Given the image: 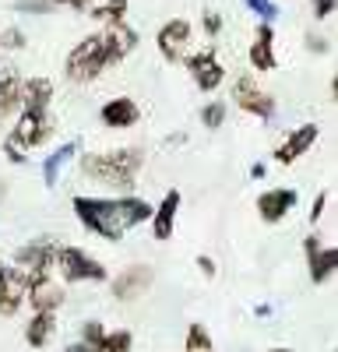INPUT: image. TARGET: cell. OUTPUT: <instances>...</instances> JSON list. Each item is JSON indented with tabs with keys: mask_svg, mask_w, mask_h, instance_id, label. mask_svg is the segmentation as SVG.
Wrapping results in <instances>:
<instances>
[{
	"mask_svg": "<svg viewBox=\"0 0 338 352\" xmlns=\"http://www.w3.org/2000/svg\"><path fill=\"white\" fill-rule=\"evenodd\" d=\"M71 208H74V215L84 229L95 232L99 240H109V243H120L134 226L152 219V204L137 194H117V197L78 194L71 201Z\"/></svg>",
	"mask_w": 338,
	"mask_h": 352,
	"instance_id": "cell-1",
	"label": "cell"
},
{
	"mask_svg": "<svg viewBox=\"0 0 338 352\" xmlns=\"http://www.w3.org/2000/svg\"><path fill=\"white\" fill-rule=\"evenodd\" d=\"M145 148L141 144H124V148H109V152H84L78 159L81 180L109 187L117 194H134L137 176L145 169Z\"/></svg>",
	"mask_w": 338,
	"mask_h": 352,
	"instance_id": "cell-2",
	"label": "cell"
},
{
	"mask_svg": "<svg viewBox=\"0 0 338 352\" xmlns=\"http://www.w3.org/2000/svg\"><path fill=\"white\" fill-rule=\"evenodd\" d=\"M106 50H102V36L92 32V36H84L74 43V50L64 56V78L71 85H92L102 78L106 71Z\"/></svg>",
	"mask_w": 338,
	"mask_h": 352,
	"instance_id": "cell-3",
	"label": "cell"
},
{
	"mask_svg": "<svg viewBox=\"0 0 338 352\" xmlns=\"http://www.w3.org/2000/svg\"><path fill=\"white\" fill-rule=\"evenodd\" d=\"M53 272L60 275L64 285H78V282H106L109 272H106V264L99 257H92L89 250H81V247H56L53 254Z\"/></svg>",
	"mask_w": 338,
	"mask_h": 352,
	"instance_id": "cell-4",
	"label": "cell"
},
{
	"mask_svg": "<svg viewBox=\"0 0 338 352\" xmlns=\"http://www.w3.org/2000/svg\"><path fill=\"white\" fill-rule=\"evenodd\" d=\"M14 116H18V120L11 127V138L21 144L25 152L43 148V144L53 138V131H56V120H53L49 109H18Z\"/></svg>",
	"mask_w": 338,
	"mask_h": 352,
	"instance_id": "cell-5",
	"label": "cell"
},
{
	"mask_svg": "<svg viewBox=\"0 0 338 352\" xmlns=\"http://www.w3.org/2000/svg\"><path fill=\"white\" fill-rule=\"evenodd\" d=\"M53 254H56V243L49 236H39V240H28L25 247L14 250V268L25 272V282H43L53 275Z\"/></svg>",
	"mask_w": 338,
	"mask_h": 352,
	"instance_id": "cell-6",
	"label": "cell"
},
{
	"mask_svg": "<svg viewBox=\"0 0 338 352\" xmlns=\"http://www.w3.org/2000/svg\"><path fill=\"white\" fill-rule=\"evenodd\" d=\"M180 64L187 67L190 81L201 88V92H218L222 81H225V67H222V60H218V50H215V46L187 53Z\"/></svg>",
	"mask_w": 338,
	"mask_h": 352,
	"instance_id": "cell-7",
	"label": "cell"
},
{
	"mask_svg": "<svg viewBox=\"0 0 338 352\" xmlns=\"http://www.w3.org/2000/svg\"><path fill=\"white\" fill-rule=\"evenodd\" d=\"M233 106L243 109L247 116H258V120H271L275 116V99L258 85L254 74H236L233 78Z\"/></svg>",
	"mask_w": 338,
	"mask_h": 352,
	"instance_id": "cell-8",
	"label": "cell"
},
{
	"mask_svg": "<svg viewBox=\"0 0 338 352\" xmlns=\"http://www.w3.org/2000/svg\"><path fill=\"white\" fill-rule=\"evenodd\" d=\"M190 39H194V25L187 18H169L155 32V46L162 53V60H169V64H180L190 53Z\"/></svg>",
	"mask_w": 338,
	"mask_h": 352,
	"instance_id": "cell-9",
	"label": "cell"
},
{
	"mask_svg": "<svg viewBox=\"0 0 338 352\" xmlns=\"http://www.w3.org/2000/svg\"><path fill=\"white\" fill-rule=\"evenodd\" d=\"M106 282H109L113 300H120V303H134V300H141V296H145V292L152 289L155 272L148 268V264H131V268H124L117 278H106Z\"/></svg>",
	"mask_w": 338,
	"mask_h": 352,
	"instance_id": "cell-10",
	"label": "cell"
},
{
	"mask_svg": "<svg viewBox=\"0 0 338 352\" xmlns=\"http://www.w3.org/2000/svg\"><path fill=\"white\" fill-rule=\"evenodd\" d=\"M321 141V127L317 124H300V127H293L286 138H282V144H275V162L278 166H296L314 144Z\"/></svg>",
	"mask_w": 338,
	"mask_h": 352,
	"instance_id": "cell-11",
	"label": "cell"
},
{
	"mask_svg": "<svg viewBox=\"0 0 338 352\" xmlns=\"http://www.w3.org/2000/svg\"><path fill=\"white\" fill-rule=\"evenodd\" d=\"M102 50H106V64L109 67H117V64H124L127 56L137 50V43H141V36L134 32V28L127 25V21H113V25H102Z\"/></svg>",
	"mask_w": 338,
	"mask_h": 352,
	"instance_id": "cell-12",
	"label": "cell"
},
{
	"mask_svg": "<svg viewBox=\"0 0 338 352\" xmlns=\"http://www.w3.org/2000/svg\"><path fill=\"white\" fill-rule=\"evenodd\" d=\"M303 254H306L310 282H314V285H324V282L335 275V268H338V250L328 247V243H321L317 232H310V236L303 240Z\"/></svg>",
	"mask_w": 338,
	"mask_h": 352,
	"instance_id": "cell-13",
	"label": "cell"
},
{
	"mask_svg": "<svg viewBox=\"0 0 338 352\" xmlns=\"http://www.w3.org/2000/svg\"><path fill=\"white\" fill-rule=\"evenodd\" d=\"M99 124L106 131H131L141 124V106L131 96H113L99 106Z\"/></svg>",
	"mask_w": 338,
	"mask_h": 352,
	"instance_id": "cell-14",
	"label": "cell"
},
{
	"mask_svg": "<svg viewBox=\"0 0 338 352\" xmlns=\"http://www.w3.org/2000/svg\"><path fill=\"white\" fill-rule=\"evenodd\" d=\"M21 85H25V78H21L18 64L4 53L0 56V120H8V116H14L21 109Z\"/></svg>",
	"mask_w": 338,
	"mask_h": 352,
	"instance_id": "cell-15",
	"label": "cell"
},
{
	"mask_svg": "<svg viewBox=\"0 0 338 352\" xmlns=\"http://www.w3.org/2000/svg\"><path fill=\"white\" fill-rule=\"evenodd\" d=\"M25 272L21 268H8V264H0V317H14L21 307H25Z\"/></svg>",
	"mask_w": 338,
	"mask_h": 352,
	"instance_id": "cell-16",
	"label": "cell"
},
{
	"mask_svg": "<svg viewBox=\"0 0 338 352\" xmlns=\"http://www.w3.org/2000/svg\"><path fill=\"white\" fill-rule=\"evenodd\" d=\"M247 60H250L254 71H261V74H268V71L278 67V56H275V28H271V21H258V28H254V43H250V50H247Z\"/></svg>",
	"mask_w": 338,
	"mask_h": 352,
	"instance_id": "cell-17",
	"label": "cell"
},
{
	"mask_svg": "<svg viewBox=\"0 0 338 352\" xmlns=\"http://www.w3.org/2000/svg\"><path fill=\"white\" fill-rule=\"evenodd\" d=\"M296 201H300L296 187H271V190H264V194L258 197V215H261V222L278 226L282 219L296 208Z\"/></svg>",
	"mask_w": 338,
	"mask_h": 352,
	"instance_id": "cell-18",
	"label": "cell"
},
{
	"mask_svg": "<svg viewBox=\"0 0 338 352\" xmlns=\"http://www.w3.org/2000/svg\"><path fill=\"white\" fill-rule=\"evenodd\" d=\"M180 190H166V197L159 201V204H152V236L159 240V243H166L169 236L177 232V215H180Z\"/></svg>",
	"mask_w": 338,
	"mask_h": 352,
	"instance_id": "cell-19",
	"label": "cell"
},
{
	"mask_svg": "<svg viewBox=\"0 0 338 352\" xmlns=\"http://www.w3.org/2000/svg\"><path fill=\"white\" fill-rule=\"evenodd\" d=\"M64 300H67V289H64V282H56L53 275L43 278V282H32V285L25 289V303L32 307V314H36V310L56 314V310L64 307Z\"/></svg>",
	"mask_w": 338,
	"mask_h": 352,
	"instance_id": "cell-20",
	"label": "cell"
},
{
	"mask_svg": "<svg viewBox=\"0 0 338 352\" xmlns=\"http://www.w3.org/2000/svg\"><path fill=\"white\" fill-rule=\"evenodd\" d=\"M53 81L49 78H25L21 85V109H49L53 106Z\"/></svg>",
	"mask_w": 338,
	"mask_h": 352,
	"instance_id": "cell-21",
	"label": "cell"
},
{
	"mask_svg": "<svg viewBox=\"0 0 338 352\" xmlns=\"http://www.w3.org/2000/svg\"><path fill=\"white\" fill-rule=\"evenodd\" d=\"M53 335H56V314L36 310L32 320L25 324V342L32 345V349H46V345L53 342Z\"/></svg>",
	"mask_w": 338,
	"mask_h": 352,
	"instance_id": "cell-22",
	"label": "cell"
},
{
	"mask_svg": "<svg viewBox=\"0 0 338 352\" xmlns=\"http://www.w3.org/2000/svg\"><path fill=\"white\" fill-rule=\"evenodd\" d=\"M78 148H81V141H67V144H60V148H53V152L46 155V162H43V184H46V187H56L60 173H64L67 162L78 155Z\"/></svg>",
	"mask_w": 338,
	"mask_h": 352,
	"instance_id": "cell-23",
	"label": "cell"
},
{
	"mask_svg": "<svg viewBox=\"0 0 338 352\" xmlns=\"http://www.w3.org/2000/svg\"><path fill=\"white\" fill-rule=\"evenodd\" d=\"M127 0H106V4H95V8H89L92 11V21H99V25H113V21H127Z\"/></svg>",
	"mask_w": 338,
	"mask_h": 352,
	"instance_id": "cell-24",
	"label": "cell"
},
{
	"mask_svg": "<svg viewBox=\"0 0 338 352\" xmlns=\"http://www.w3.org/2000/svg\"><path fill=\"white\" fill-rule=\"evenodd\" d=\"M134 349V335L127 328H117V331H106L102 342H99V352H131Z\"/></svg>",
	"mask_w": 338,
	"mask_h": 352,
	"instance_id": "cell-25",
	"label": "cell"
},
{
	"mask_svg": "<svg viewBox=\"0 0 338 352\" xmlns=\"http://www.w3.org/2000/svg\"><path fill=\"white\" fill-rule=\"evenodd\" d=\"M212 335L205 324H190L187 328V342H183V352H212Z\"/></svg>",
	"mask_w": 338,
	"mask_h": 352,
	"instance_id": "cell-26",
	"label": "cell"
},
{
	"mask_svg": "<svg viewBox=\"0 0 338 352\" xmlns=\"http://www.w3.org/2000/svg\"><path fill=\"white\" fill-rule=\"evenodd\" d=\"M225 116H229V106H225L222 99H215L201 109V124H205V131H218L225 124Z\"/></svg>",
	"mask_w": 338,
	"mask_h": 352,
	"instance_id": "cell-27",
	"label": "cell"
},
{
	"mask_svg": "<svg viewBox=\"0 0 338 352\" xmlns=\"http://www.w3.org/2000/svg\"><path fill=\"white\" fill-rule=\"evenodd\" d=\"M28 46V39H25V32L18 25H11V28H0V50L4 53H18V50H25Z\"/></svg>",
	"mask_w": 338,
	"mask_h": 352,
	"instance_id": "cell-28",
	"label": "cell"
},
{
	"mask_svg": "<svg viewBox=\"0 0 338 352\" xmlns=\"http://www.w3.org/2000/svg\"><path fill=\"white\" fill-rule=\"evenodd\" d=\"M243 4H247V11H254L261 21H275L278 18V4H275V0H243Z\"/></svg>",
	"mask_w": 338,
	"mask_h": 352,
	"instance_id": "cell-29",
	"label": "cell"
},
{
	"mask_svg": "<svg viewBox=\"0 0 338 352\" xmlns=\"http://www.w3.org/2000/svg\"><path fill=\"white\" fill-rule=\"evenodd\" d=\"M14 11L18 14H53L56 4H49V0H18Z\"/></svg>",
	"mask_w": 338,
	"mask_h": 352,
	"instance_id": "cell-30",
	"label": "cell"
},
{
	"mask_svg": "<svg viewBox=\"0 0 338 352\" xmlns=\"http://www.w3.org/2000/svg\"><path fill=\"white\" fill-rule=\"evenodd\" d=\"M102 335H106V328H102V320H84V324H81V342H84V345H92V349H99Z\"/></svg>",
	"mask_w": 338,
	"mask_h": 352,
	"instance_id": "cell-31",
	"label": "cell"
},
{
	"mask_svg": "<svg viewBox=\"0 0 338 352\" xmlns=\"http://www.w3.org/2000/svg\"><path fill=\"white\" fill-rule=\"evenodd\" d=\"M201 28L208 39H218L222 36V14L218 11H201Z\"/></svg>",
	"mask_w": 338,
	"mask_h": 352,
	"instance_id": "cell-32",
	"label": "cell"
},
{
	"mask_svg": "<svg viewBox=\"0 0 338 352\" xmlns=\"http://www.w3.org/2000/svg\"><path fill=\"white\" fill-rule=\"evenodd\" d=\"M4 155H8V162H11V166H25V162H28V152L21 148V144H18L14 138H8V141H4Z\"/></svg>",
	"mask_w": 338,
	"mask_h": 352,
	"instance_id": "cell-33",
	"label": "cell"
},
{
	"mask_svg": "<svg viewBox=\"0 0 338 352\" xmlns=\"http://www.w3.org/2000/svg\"><path fill=\"white\" fill-rule=\"evenodd\" d=\"M303 43H306V50H310V53H328V50H331L328 36H321V32H310Z\"/></svg>",
	"mask_w": 338,
	"mask_h": 352,
	"instance_id": "cell-34",
	"label": "cell"
},
{
	"mask_svg": "<svg viewBox=\"0 0 338 352\" xmlns=\"http://www.w3.org/2000/svg\"><path fill=\"white\" fill-rule=\"evenodd\" d=\"M328 197H331V194L321 190V194L314 197V204H310V222H314V226L321 222V215H324V208H328Z\"/></svg>",
	"mask_w": 338,
	"mask_h": 352,
	"instance_id": "cell-35",
	"label": "cell"
},
{
	"mask_svg": "<svg viewBox=\"0 0 338 352\" xmlns=\"http://www.w3.org/2000/svg\"><path fill=\"white\" fill-rule=\"evenodd\" d=\"M335 8H338V0H314V18L324 21V18L335 14Z\"/></svg>",
	"mask_w": 338,
	"mask_h": 352,
	"instance_id": "cell-36",
	"label": "cell"
},
{
	"mask_svg": "<svg viewBox=\"0 0 338 352\" xmlns=\"http://www.w3.org/2000/svg\"><path fill=\"white\" fill-rule=\"evenodd\" d=\"M194 264H197V272H201L205 278H215V272H218V268H215V261H212L208 254H201V257H197Z\"/></svg>",
	"mask_w": 338,
	"mask_h": 352,
	"instance_id": "cell-37",
	"label": "cell"
},
{
	"mask_svg": "<svg viewBox=\"0 0 338 352\" xmlns=\"http://www.w3.org/2000/svg\"><path fill=\"white\" fill-rule=\"evenodd\" d=\"M49 4H56V8H71V11H89V8H92V0H49Z\"/></svg>",
	"mask_w": 338,
	"mask_h": 352,
	"instance_id": "cell-38",
	"label": "cell"
},
{
	"mask_svg": "<svg viewBox=\"0 0 338 352\" xmlns=\"http://www.w3.org/2000/svg\"><path fill=\"white\" fill-rule=\"evenodd\" d=\"M261 176H268V166L264 162H254L250 166V180H261Z\"/></svg>",
	"mask_w": 338,
	"mask_h": 352,
	"instance_id": "cell-39",
	"label": "cell"
},
{
	"mask_svg": "<svg viewBox=\"0 0 338 352\" xmlns=\"http://www.w3.org/2000/svg\"><path fill=\"white\" fill-rule=\"evenodd\" d=\"M64 352H99V349H92V345H84V342H74V345H67Z\"/></svg>",
	"mask_w": 338,
	"mask_h": 352,
	"instance_id": "cell-40",
	"label": "cell"
},
{
	"mask_svg": "<svg viewBox=\"0 0 338 352\" xmlns=\"http://www.w3.org/2000/svg\"><path fill=\"white\" fill-rule=\"evenodd\" d=\"M268 352H293V349H286V345H275V349H268Z\"/></svg>",
	"mask_w": 338,
	"mask_h": 352,
	"instance_id": "cell-41",
	"label": "cell"
},
{
	"mask_svg": "<svg viewBox=\"0 0 338 352\" xmlns=\"http://www.w3.org/2000/svg\"><path fill=\"white\" fill-rule=\"evenodd\" d=\"M0 264H4V261H0Z\"/></svg>",
	"mask_w": 338,
	"mask_h": 352,
	"instance_id": "cell-42",
	"label": "cell"
}]
</instances>
